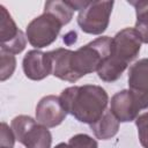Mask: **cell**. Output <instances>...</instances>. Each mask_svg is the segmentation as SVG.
I'll list each match as a JSON object with an SVG mask.
<instances>
[{
  "label": "cell",
  "mask_w": 148,
  "mask_h": 148,
  "mask_svg": "<svg viewBox=\"0 0 148 148\" xmlns=\"http://www.w3.org/2000/svg\"><path fill=\"white\" fill-rule=\"evenodd\" d=\"M23 71L30 80L39 81L52 73V64L49 53L38 50L29 51L23 58Z\"/></svg>",
  "instance_id": "11"
},
{
  "label": "cell",
  "mask_w": 148,
  "mask_h": 148,
  "mask_svg": "<svg viewBox=\"0 0 148 148\" xmlns=\"http://www.w3.org/2000/svg\"><path fill=\"white\" fill-rule=\"evenodd\" d=\"M44 12L52 14L56 16L62 25L67 24L73 16V13L75 12V8L72 5V1H47L44 6Z\"/></svg>",
  "instance_id": "13"
},
{
  "label": "cell",
  "mask_w": 148,
  "mask_h": 148,
  "mask_svg": "<svg viewBox=\"0 0 148 148\" xmlns=\"http://www.w3.org/2000/svg\"><path fill=\"white\" fill-rule=\"evenodd\" d=\"M113 1H87L80 10L77 24L82 31L90 35H101L109 25Z\"/></svg>",
  "instance_id": "5"
},
{
  "label": "cell",
  "mask_w": 148,
  "mask_h": 148,
  "mask_svg": "<svg viewBox=\"0 0 148 148\" xmlns=\"http://www.w3.org/2000/svg\"><path fill=\"white\" fill-rule=\"evenodd\" d=\"M140 143L143 148H148V110L140 113L135 119Z\"/></svg>",
  "instance_id": "16"
},
{
  "label": "cell",
  "mask_w": 148,
  "mask_h": 148,
  "mask_svg": "<svg viewBox=\"0 0 148 148\" xmlns=\"http://www.w3.org/2000/svg\"><path fill=\"white\" fill-rule=\"evenodd\" d=\"M111 43L112 38L103 36L77 49L76 51L71 52L69 68L73 82L89 73L98 71L102 62L110 54Z\"/></svg>",
  "instance_id": "3"
},
{
  "label": "cell",
  "mask_w": 148,
  "mask_h": 148,
  "mask_svg": "<svg viewBox=\"0 0 148 148\" xmlns=\"http://www.w3.org/2000/svg\"><path fill=\"white\" fill-rule=\"evenodd\" d=\"M62 27V23L52 14L44 12L40 16L34 18L27 27L28 42L37 47L42 49L52 44Z\"/></svg>",
  "instance_id": "6"
},
{
  "label": "cell",
  "mask_w": 148,
  "mask_h": 148,
  "mask_svg": "<svg viewBox=\"0 0 148 148\" xmlns=\"http://www.w3.org/2000/svg\"><path fill=\"white\" fill-rule=\"evenodd\" d=\"M141 43L142 40L134 28L120 30L112 38L109 57L102 62L97 71L98 77L105 82L118 80L128 64L138 57Z\"/></svg>",
  "instance_id": "2"
},
{
  "label": "cell",
  "mask_w": 148,
  "mask_h": 148,
  "mask_svg": "<svg viewBox=\"0 0 148 148\" xmlns=\"http://www.w3.org/2000/svg\"><path fill=\"white\" fill-rule=\"evenodd\" d=\"M0 40L1 50L9 53H20L25 47V37L16 27L7 9L0 5Z\"/></svg>",
  "instance_id": "7"
},
{
  "label": "cell",
  "mask_w": 148,
  "mask_h": 148,
  "mask_svg": "<svg viewBox=\"0 0 148 148\" xmlns=\"http://www.w3.org/2000/svg\"><path fill=\"white\" fill-rule=\"evenodd\" d=\"M59 98L67 113L89 125L103 116L109 102L106 91L95 84L69 87L62 90Z\"/></svg>",
  "instance_id": "1"
},
{
  "label": "cell",
  "mask_w": 148,
  "mask_h": 148,
  "mask_svg": "<svg viewBox=\"0 0 148 148\" xmlns=\"http://www.w3.org/2000/svg\"><path fill=\"white\" fill-rule=\"evenodd\" d=\"M15 134L6 123H1V136L0 142L2 148H13L15 142Z\"/></svg>",
  "instance_id": "18"
},
{
  "label": "cell",
  "mask_w": 148,
  "mask_h": 148,
  "mask_svg": "<svg viewBox=\"0 0 148 148\" xmlns=\"http://www.w3.org/2000/svg\"><path fill=\"white\" fill-rule=\"evenodd\" d=\"M110 111L118 119V121L126 123L136 119L141 109L131 90H121L111 98Z\"/></svg>",
  "instance_id": "10"
},
{
  "label": "cell",
  "mask_w": 148,
  "mask_h": 148,
  "mask_svg": "<svg viewBox=\"0 0 148 148\" xmlns=\"http://www.w3.org/2000/svg\"><path fill=\"white\" fill-rule=\"evenodd\" d=\"M1 148H2V147H1Z\"/></svg>",
  "instance_id": "20"
},
{
  "label": "cell",
  "mask_w": 148,
  "mask_h": 148,
  "mask_svg": "<svg viewBox=\"0 0 148 148\" xmlns=\"http://www.w3.org/2000/svg\"><path fill=\"white\" fill-rule=\"evenodd\" d=\"M71 148H98L96 140L87 134H76L68 141Z\"/></svg>",
  "instance_id": "17"
},
{
  "label": "cell",
  "mask_w": 148,
  "mask_h": 148,
  "mask_svg": "<svg viewBox=\"0 0 148 148\" xmlns=\"http://www.w3.org/2000/svg\"><path fill=\"white\" fill-rule=\"evenodd\" d=\"M54 148H71V147H69V145H68V143H64V142H61V143L57 145Z\"/></svg>",
  "instance_id": "19"
},
{
  "label": "cell",
  "mask_w": 148,
  "mask_h": 148,
  "mask_svg": "<svg viewBox=\"0 0 148 148\" xmlns=\"http://www.w3.org/2000/svg\"><path fill=\"white\" fill-rule=\"evenodd\" d=\"M15 138L25 148H51L52 135L47 127L29 116H17L12 120Z\"/></svg>",
  "instance_id": "4"
},
{
  "label": "cell",
  "mask_w": 148,
  "mask_h": 148,
  "mask_svg": "<svg viewBox=\"0 0 148 148\" xmlns=\"http://www.w3.org/2000/svg\"><path fill=\"white\" fill-rule=\"evenodd\" d=\"M15 65H16V61L13 53L1 50L0 52V80L1 81H5L12 76L15 69Z\"/></svg>",
  "instance_id": "15"
},
{
  "label": "cell",
  "mask_w": 148,
  "mask_h": 148,
  "mask_svg": "<svg viewBox=\"0 0 148 148\" xmlns=\"http://www.w3.org/2000/svg\"><path fill=\"white\" fill-rule=\"evenodd\" d=\"M128 86L141 111L148 110V58L140 59L130 67Z\"/></svg>",
  "instance_id": "8"
},
{
  "label": "cell",
  "mask_w": 148,
  "mask_h": 148,
  "mask_svg": "<svg viewBox=\"0 0 148 148\" xmlns=\"http://www.w3.org/2000/svg\"><path fill=\"white\" fill-rule=\"evenodd\" d=\"M90 128L97 139L108 140L117 134L119 130V121L110 110H106L96 123L90 125Z\"/></svg>",
  "instance_id": "12"
},
{
  "label": "cell",
  "mask_w": 148,
  "mask_h": 148,
  "mask_svg": "<svg viewBox=\"0 0 148 148\" xmlns=\"http://www.w3.org/2000/svg\"><path fill=\"white\" fill-rule=\"evenodd\" d=\"M134 6L136 13L135 31L139 34L142 43L148 44V1H128Z\"/></svg>",
  "instance_id": "14"
},
{
  "label": "cell",
  "mask_w": 148,
  "mask_h": 148,
  "mask_svg": "<svg viewBox=\"0 0 148 148\" xmlns=\"http://www.w3.org/2000/svg\"><path fill=\"white\" fill-rule=\"evenodd\" d=\"M67 112L65 111L60 98L54 95L43 97L36 106V120L40 125L50 128L62 123Z\"/></svg>",
  "instance_id": "9"
}]
</instances>
